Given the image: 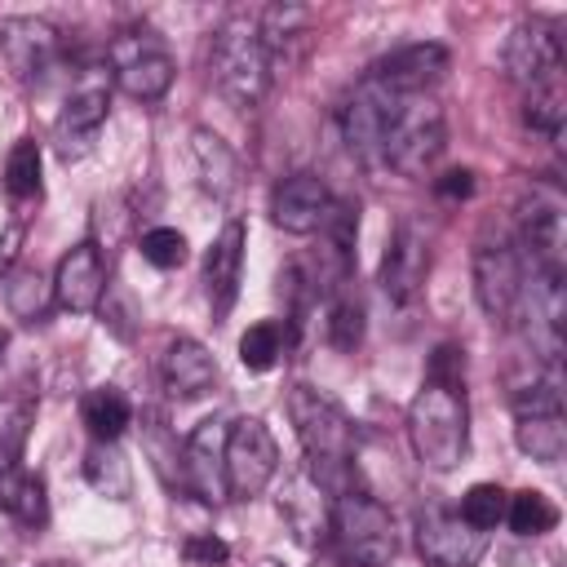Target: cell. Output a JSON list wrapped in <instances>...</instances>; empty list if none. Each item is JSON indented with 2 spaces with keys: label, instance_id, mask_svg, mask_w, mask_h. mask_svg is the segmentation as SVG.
Masks as SVG:
<instances>
[{
  "label": "cell",
  "instance_id": "52a82bcc",
  "mask_svg": "<svg viewBox=\"0 0 567 567\" xmlns=\"http://www.w3.org/2000/svg\"><path fill=\"white\" fill-rule=\"evenodd\" d=\"M106 62H111L115 84H120L133 102H159V97L173 89V75H177L168 49H164L159 35L146 31V27L120 31V35L106 44Z\"/></svg>",
  "mask_w": 567,
  "mask_h": 567
},
{
  "label": "cell",
  "instance_id": "4dcf8cb0",
  "mask_svg": "<svg viewBox=\"0 0 567 567\" xmlns=\"http://www.w3.org/2000/svg\"><path fill=\"white\" fill-rule=\"evenodd\" d=\"M31 416H35V403L27 394H4L0 399V474H9L27 447V434H31Z\"/></svg>",
  "mask_w": 567,
  "mask_h": 567
},
{
  "label": "cell",
  "instance_id": "d590c367",
  "mask_svg": "<svg viewBox=\"0 0 567 567\" xmlns=\"http://www.w3.org/2000/svg\"><path fill=\"white\" fill-rule=\"evenodd\" d=\"M523 124L532 133L558 137L563 133V84L558 89H540V93H523Z\"/></svg>",
  "mask_w": 567,
  "mask_h": 567
},
{
  "label": "cell",
  "instance_id": "7c38bea8",
  "mask_svg": "<svg viewBox=\"0 0 567 567\" xmlns=\"http://www.w3.org/2000/svg\"><path fill=\"white\" fill-rule=\"evenodd\" d=\"M416 549L430 567H474L487 554V532L470 527L456 509L430 505L416 514Z\"/></svg>",
  "mask_w": 567,
  "mask_h": 567
},
{
  "label": "cell",
  "instance_id": "e575fe53",
  "mask_svg": "<svg viewBox=\"0 0 567 567\" xmlns=\"http://www.w3.org/2000/svg\"><path fill=\"white\" fill-rule=\"evenodd\" d=\"M505 501H509V492L501 487V483H474L465 496H461V518L470 523V527H478V532H492L496 523H505Z\"/></svg>",
  "mask_w": 567,
  "mask_h": 567
},
{
  "label": "cell",
  "instance_id": "cb8c5ba5",
  "mask_svg": "<svg viewBox=\"0 0 567 567\" xmlns=\"http://www.w3.org/2000/svg\"><path fill=\"white\" fill-rule=\"evenodd\" d=\"M190 159L199 173V186L213 199H230V190L239 186V155L213 133V128H195L190 133Z\"/></svg>",
  "mask_w": 567,
  "mask_h": 567
},
{
  "label": "cell",
  "instance_id": "3957f363",
  "mask_svg": "<svg viewBox=\"0 0 567 567\" xmlns=\"http://www.w3.org/2000/svg\"><path fill=\"white\" fill-rule=\"evenodd\" d=\"M208 75H213V89L248 111L257 106L266 93H270V58H266V44H261V31H257V13H226L213 31V44H208Z\"/></svg>",
  "mask_w": 567,
  "mask_h": 567
},
{
  "label": "cell",
  "instance_id": "7bdbcfd3",
  "mask_svg": "<svg viewBox=\"0 0 567 567\" xmlns=\"http://www.w3.org/2000/svg\"><path fill=\"white\" fill-rule=\"evenodd\" d=\"M40 567H80V563H40Z\"/></svg>",
  "mask_w": 567,
  "mask_h": 567
},
{
  "label": "cell",
  "instance_id": "f35d334b",
  "mask_svg": "<svg viewBox=\"0 0 567 567\" xmlns=\"http://www.w3.org/2000/svg\"><path fill=\"white\" fill-rule=\"evenodd\" d=\"M434 190H439L443 199H465V195H474V173H470V168H452V173H443V177L434 182Z\"/></svg>",
  "mask_w": 567,
  "mask_h": 567
},
{
  "label": "cell",
  "instance_id": "e0dca14e",
  "mask_svg": "<svg viewBox=\"0 0 567 567\" xmlns=\"http://www.w3.org/2000/svg\"><path fill=\"white\" fill-rule=\"evenodd\" d=\"M0 53H4V62L13 66V75H22V80H40V75L58 62V53H62V35H58V27L44 22V18L13 13V18L0 22Z\"/></svg>",
  "mask_w": 567,
  "mask_h": 567
},
{
  "label": "cell",
  "instance_id": "83f0119b",
  "mask_svg": "<svg viewBox=\"0 0 567 567\" xmlns=\"http://www.w3.org/2000/svg\"><path fill=\"white\" fill-rule=\"evenodd\" d=\"M84 483L106 496V501H128L133 496V470L120 452V443H89L84 452Z\"/></svg>",
  "mask_w": 567,
  "mask_h": 567
},
{
  "label": "cell",
  "instance_id": "30bf717a",
  "mask_svg": "<svg viewBox=\"0 0 567 567\" xmlns=\"http://www.w3.org/2000/svg\"><path fill=\"white\" fill-rule=\"evenodd\" d=\"M106 111H111V80L89 66L80 71V84L66 93L58 120H53V142H58V155L62 159H80L93 151L102 124H106Z\"/></svg>",
  "mask_w": 567,
  "mask_h": 567
},
{
  "label": "cell",
  "instance_id": "4316f807",
  "mask_svg": "<svg viewBox=\"0 0 567 567\" xmlns=\"http://www.w3.org/2000/svg\"><path fill=\"white\" fill-rule=\"evenodd\" d=\"M514 443L523 456L540 465H558L567 456V421L563 412H540V416H514Z\"/></svg>",
  "mask_w": 567,
  "mask_h": 567
},
{
  "label": "cell",
  "instance_id": "7a4b0ae2",
  "mask_svg": "<svg viewBox=\"0 0 567 567\" xmlns=\"http://www.w3.org/2000/svg\"><path fill=\"white\" fill-rule=\"evenodd\" d=\"M288 416H292L297 443L306 452V474L328 496L350 492L354 487V425L341 412V403L315 385H292Z\"/></svg>",
  "mask_w": 567,
  "mask_h": 567
},
{
  "label": "cell",
  "instance_id": "b9f144b4",
  "mask_svg": "<svg viewBox=\"0 0 567 567\" xmlns=\"http://www.w3.org/2000/svg\"><path fill=\"white\" fill-rule=\"evenodd\" d=\"M4 350H9V337H4V328H0V363H4Z\"/></svg>",
  "mask_w": 567,
  "mask_h": 567
},
{
  "label": "cell",
  "instance_id": "74e56055",
  "mask_svg": "<svg viewBox=\"0 0 567 567\" xmlns=\"http://www.w3.org/2000/svg\"><path fill=\"white\" fill-rule=\"evenodd\" d=\"M182 558H186V567H226L230 549H226L221 536H213V532H195V536L182 540Z\"/></svg>",
  "mask_w": 567,
  "mask_h": 567
},
{
  "label": "cell",
  "instance_id": "60d3db41",
  "mask_svg": "<svg viewBox=\"0 0 567 567\" xmlns=\"http://www.w3.org/2000/svg\"><path fill=\"white\" fill-rule=\"evenodd\" d=\"M252 567H284V563H279V558H257Z\"/></svg>",
  "mask_w": 567,
  "mask_h": 567
},
{
  "label": "cell",
  "instance_id": "8d00e7d4",
  "mask_svg": "<svg viewBox=\"0 0 567 567\" xmlns=\"http://www.w3.org/2000/svg\"><path fill=\"white\" fill-rule=\"evenodd\" d=\"M137 248L155 270H177L186 261V235L177 226H151Z\"/></svg>",
  "mask_w": 567,
  "mask_h": 567
},
{
  "label": "cell",
  "instance_id": "d6a6232c",
  "mask_svg": "<svg viewBox=\"0 0 567 567\" xmlns=\"http://www.w3.org/2000/svg\"><path fill=\"white\" fill-rule=\"evenodd\" d=\"M284 346H288L284 323H279V319H261V323H252V328L239 337V363H244L248 372H270V368L279 363Z\"/></svg>",
  "mask_w": 567,
  "mask_h": 567
},
{
  "label": "cell",
  "instance_id": "8fae6325",
  "mask_svg": "<svg viewBox=\"0 0 567 567\" xmlns=\"http://www.w3.org/2000/svg\"><path fill=\"white\" fill-rule=\"evenodd\" d=\"M514 248L532 270H563V195L554 186H532V195L518 204Z\"/></svg>",
  "mask_w": 567,
  "mask_h": 567
},
{
  "label": "cell",
  "instance_id": "f1b7e54d",
  "mask_svg": "<svg viewBox=\"0 0 567 567\" xmlns=\"http://www.w3.org/2000/svg\"><path fill=\"white\" fill-rule=\"evenodd\" d=\"M4 306H9L13 319H22V323L44 319L49 306H58V301H53V279H44L35 266H13L9 279H4Z\"/></svg>",
  "mask_w": 567,
  "mask_h": 567
},
{
  "label": "cell",
  "instance_id": "9a60e30c",
  "mask_svg": "<svg viewBox=\"0 0 567 567\" xmlns=\"http://www.w3.org/2000/svg\"><path fill=\"white\" fill-rule=\"evenodd\" d=\"M447 66H452V58H447L443 44L416 40V44H403V49L385 53L381 62H372L368 75H372L381 89L399 93V97H421V93H430V89L447 75Z\"/></svg>",
  "mask_w": 567,
  "mask_h": 567
},
{
  "label": "cell",
  "instance_id": "5b68a950",
  "mask_svg": "<svg viewBox=\"0 0 567 567\" xmlns=\"http://www.w3.org/2000/svg\"><path fill=\"white\" fill-rule=\"evenodd\" d=\"M447 146V120H443V106L421 93V97H399L394 115H390V128L381 137V164H390L394 173L403 177H425L439 155Z\"/></svg>",
  "mask_w": 567,
  "mask_h": 567
},
{
  "label": "cell",
  "instance_id": "836d02e7",
  "mask_svg": "<svg viewBox=\"0 0 567 567\" xmlns=\"http://www.w3.org/2000/svg\"><path fill=\"white\" fill-rule=\"evenodd\" d=\"M4 186L13 199H35L40 195V142L22 137L13 142L9 159H4Z\"/></svg>",
  "mask_w": 567,
  "mask_h": 567
},
{
  "label": "cell",
  "instance_id": "1f68e13d",
  "mask_svg": "<svg viewBox=\"0 0 567 567\" xmlns=\"http://www.w3.org/2000/svg\"><path fill=\"white\" fill-rule=\"evenodd\" d=\"M328 341L337 350H346V354L363 341V301H359V292L350 284L328 297Z\"/></svg>",
  "mask_w": 567,
  "mask_h": 567
},
{
  "label": "cell",
  "instance_id": "2e32d148",
  "mask_svg": "<svg viewBox=\"0 0 567 567\" xmlns=\"http://www.w3.org/2000/svg\"><path fill=\"white\" fill-rule=\"evenodd\" d=\"M106 297V257L93 239L66 248L58 257V270H53V301L71 315H89L97 310Z\"/></svg>",
  "mask_w": 567,
  "mask_h": 567
},
{
  "label": "cell",
  "instance_id": "ab89813d",
  "mask_svg": "<svg viewBox=\"0 0 567 567\" xmlns=\"http://www.w3.org/2000/svg\"><path fill=\"white\" fill-rule=\"evenodd\" d=\"M18 244H22V226H9V230L0 235V284L9 279V270H13V261H18Z\"/></svg>",
  "mask_w": 567,
  "mask_h": 567
},
{
  "label": "cell",
  "instance_id": "5bb4252c",
  "mask_svg": "<svg viewBox=\"0 0 567 567\" xmlns=\"http://www.w3.org/2000/svg\"><path fill=\"white\" fill-rule=\"evenodd\" d=\"M425 275H430V244L412 221H399L385 252H381V292L394 306H416L425 292Z\"/></svg>",
  "mask_w": 567,
  "mask_h": 567
},
{
  "label": "cell",
  "instance_id": "7402d4cb",
  "mask_svg": "<svg viewBox=\"0 0 567 567\" xmlns=\"http://www.w3.org/2000/svg\"><path fill=\"white\" fill-rule=\"evenodd\" d=\"M279 514L288 518V527L297 532V540H301V545H315V540H323V536H328L332 496H328V492H323L306 470H297V474L288 478L284 496H279Z\"/></svg>",
  "mask_w": 567,
  "mask_h": 567
},
{
  "label": "cell",
  "instance_id": "277c9868",
  "mask_svg": "<svg viewBox=\"0 0 567 567\" xmlns=\"http://www.w3.org/2000/svg\"><path fill=\"white\" fill-rule=\"evenodd\" d=\"M328 536H332L346 567H385L399 549L390 509L377 496H368L363 487H350V492L332 496Z\"/></svg>",
  "mask_w": 567,
  "mask_h": 567
},
{
  "label": "cell",
  "instance_id": "8992f818",
  "mask_svg": "<svg viewBox=\"0 0 567 567\" xmlns=\"http://www.w3.org/2000/svg\"><path fill=\"white\" fill-rule=\"evenodd\" d=\"M221 465H226V496H235V501L261 496L270 487V478L279 474V443H275L270 425L261 416L226 421Z\"/></svg>",
  "mask_w": 567,
  "mask_h": 567
},
{
  "label": "cell",
  "instance_id": "d4e9b609",
  "mask_svg": "<svg viewBox=\"0 0 567 567\" xmlns=\"http://www.w3.org/2000/svg\"><path fill=\"white\" fill-rule=\"evenodd\" d=\"M80 416H84V430L93 434V443H120V434L133 421V403L120 385H97L80 399Z\"/></svg>",
  "mask_w": 567,
  "mask_h": 567
},
{
  "label": "cell",
  "instance_id": "d6986e66",
  "mask_svg": "<svg viewBox=\"0 0 567 567\" xmlns=\"http://www.w3.org/2000/svg\"><path fill=\"white\" fill-rule=\"evenodd\" d=\"M332 208V195L319 173H292L270 190V221L288 235H315Z\"/></svg>",
  "mask_w": 567,
  "mask_h": 567
},
{
  "label": "cell",
  "instance_id": "4fadbf2b",
  "mask_svg": "<svg viewBox=\"0 0 567 567\" xmlns=\"http://www.w3.org/2000/svg\"><path fill=\"white\" fill-rule=\"evenodd\" d=\"M394 106H399V93L381 89L372 75L359 80V89H354V93L346 97V106H341V137H346V146H350L354 159L381 164V137H385V128H390Z\"/></svg>",
  "mask_w": 567,
  "mask_h": 567
},
{
  "label": "cell",
  "instance_id": "ffe728a7",
  "mask_svg": "<svg viewBox=\"0 0 567 567\" xmlns=\"http://www.w3.org/2000/svg\"><path fill=\"white\" fill-rule=\"evenodd\" d=\"M244 221H226L221 235L208 244L204 252V292H208V310H213V323H221L239 297V275H244Z\"/></svg>",
  "mask_w": 567,
  "mask_h": 567
},
{
  "label": "cell",
  "instance_id": "484cf974",
  "mask_svg": "<svg viewBox=\"0 0 567 567\" xmlns=\"http://www.w3.org/2000/svg\"><path fill=\"white\" fill-rule=\"evenodd\" d=\"M0 509L22 523V527H44L49 523V492L35 470H9L0 474Z\"/></svg>",
  "mask_w": 567,
  "mask_h": 567
},
{
  "label": "cell",
  "instance_id": "44dd1931",
  "mask_svg": "<svg viewBox=\"0 0 567 567\" xmlns=\"http://www.w3.org/2000/svg\"><path fill=\"white\" fill-rule=\"evenodd\" d=\"M159 381L173 399H204L217 385V359L208 354V346H199L195 337H177L164 346L159 354Z\"/></svg>",
  "mask_w": 567,
  "mask_h": 567
},
{
  "label": "cell",
  "instance_id": "9c48e42d",
  "mask_svg": "<svg viewBox=\"0 0 567 567\" xmlns=\"http://www.w3.org/2000/svg\"><path fill=\"white\" fill-rule=\"evenodd\" d=\"M505 71L523 93H540V89H558L563 84V40H558V22L545 18H527L509 31L505 40Z\"/></svg>",
  "mask_w": 567,
  "mask_h": 567
},
{
  "label": "cell",
  "instance_id": "f546056e",
  "mask_svg": "<svg viewBox=\"0 0 567 567\" xmlns=\"http://www.w3.org/2000/svg\"><path fill=\"white\" fill-rule=\"evenodd\" d=\"M505 523H509L514 536H545V532L558 527V505L545 492L523 487V492H514L505 501Z\"/></svg>",
  "mask_w": 567,
  "mask_h": 567
},
{
  "label": "cell",
  "instance_id": "6da1fadb",
  "mask_svg": "<svg viewBox=\"0 0 567 567\" xmlns=\"http://www.w3.org/2000/svg\"><path fill=\"white\" fill-rule=\"evenodd\" d=\"M408 443L425 470H456L470 452V403H465V350L443 341L430 354V372L408 403Z\"/></svg>",
  "mask_w": 567,
  "mask_h": 567
},
{
  "label": "cell",
  "instance_id": "ba28073f",
  "mask_svg": "<svg viewBox=\"0 0 567 567\" xmlns=\"http://www.w3.org/2000/svg\"><path fill=\"white\" fill-rule=\"evenodd\" d=\"M523 288H527V266L509 239L478 244L474 252V297L487 310L492 323L514 328L523 310Z\"/></svg>",
  "mask_w": 567,
  "mask_h": 567
},
{
  "label": "cell",
  "instance_id": "603a6c76",
  "mask_svg": "<svg viewBox=\"0 0 567 567\" xmlns=\"http://www.w3.org/2000/svg\"><path fill=\"white\" fill-rule=\"evenodd\" d=\"M257 31H261V44H266V58L270 66L288 62L292 53H301L310 44V31H315V13L306 4H292V0H279V4H266L257 13Z\"/></svg>",
  "mask_w": 567,
  "mask_h": 567
},
{
  "label": "cell",
  "instance_id": "ac0fdd59",
  "mask_svg": "<svg viewBox=\"0 0 567 567\" xmlns=\"http://www.w3.org/2000/svg\"><path fill=\"white\" fill-rule=\"evenodd\" d=\"M221 447H226V421H199V425L190 430V439L182 443V461H177L182 483H186L199 501H208V505H217V501L226 496Z\"/></svg>",
  "mask_w": 567,
  "mask_h": 567
}]
</instances>
